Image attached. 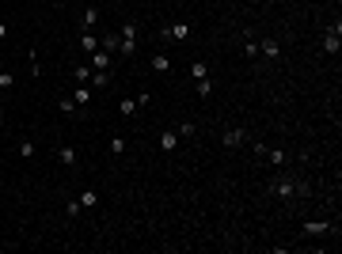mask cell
<instances>
[{
    "instance_id": "obj_1",
    "label": "cell",
    "mask_w": 342,
    "mask_h": 254,
    "mask_svg": "<svg viewBox=\"0 0 342 254\" xmlns=\"http://www.w3.org/2000/svg\"><path fill=\"white\" fill-rule=\"evenodd\" d=\"M274 194H278V198H293V194H308V182H293V178H274Z\"/></svg>"
},
{
    "instance_id": "obj_2",
    "label": "cell",
    "mask_w": 342,
    "mask_h": 254,
    "mask_svg": "<svg viewBox=\"0 0 342 254\" xmlns=\"http://www.w3.org/2000/svg\"><path fill=\"white\" fill-rule=\"evenodd\" d=\"M160 34H164V38H171V42H186V38H190L194 30H190V23H168V27L160 30Z\"/></svg>"
},
{
    "instance_id": "obj_3",
    "label": "cell",
    "mask_w": 342,
    "mask_h": 254,
    "mask_svg": "<svg viewBox=\"0 0 342 254\" xmlns=\"http://www.w3.org/2000/svg\"><path fill=\"white\" fill-rule=\"evenodd\" d=\"M339 50H342V27L335 23V27L323 34V53H339Z\"/></svg>"
},
{
    "instance_id": "obj_4",
    "label": "cell",
    "mask_w": 342,
    "mask_h": 254,
    "mask_svg": "<svg viewBox=\"0 0 342 254\" xmlns=\"http://www.w3.org/2000/svg\"><path fill=\"white\" fill-rule=\"evenodd\" d=\"M111 65H114V57L107 53V50H95V53H91V69L95 72H107Z\"/></svg>"
},
{
    "instance_id": "obj_5",
    "label": "cell",
    "mask_w": 342,
    "mask_h": 254,
    "mask_svg": "<svg viewBox=\"0 0 342 254\" xmlns=\"http://www.w3.org/2000/svg\"><path fill=\"white\" fill-rule=\"evenodd\" d=\"M240 144H247V133L243 129H225V148H240Z\"/></svg>"
},
{
    "instance_id": "obj_6",
    "label": "cell",
    "mask_w": 342,
    "mask_h": 254,
    "mask_svg": "<svg viewBox=\"0 0 342 254\" xmlns=\"http://www.w3.org/2000/svg\"><path fill=\"white\" fill-rule=\"evenodd\" d=\"M160 148H164V152H175V148H179V133H175V129H164V133H160Z\"/></svg>"
},
{
    "instance_id": "obj_7",
    "label": "cell",
    "mask_w": 342,
    "mask_h": 254,
    "mask_svg": "<svg viewBox=\"0 0 342 254\" xmlns=\"http://www.w3.org/2000/svg\"><path fill=\"white\" fill-rule=\"evenodd\" d=\"M72 102H76V106H87V102H91V87H87V84H76V91H72Z\"/></svg>"
},
{
    "instance_id": "obj_8",
    "label": "cell",
    "mask_w": 342,
    "mask_h": 254,
    "mask_svg": "<svg viewBox=\"0 0 342 254\" xmlns=\"http://www.w3.org/2000/svg\"><path fill=\"white\" fill-rule=\"evenodd\" d=\"M95 23H99V8L91 4V8H87V12L80 15V27H84V30H91V27H95Z\"/></svg>"
},
{
    "instance_id": "obj_9",
    "label": "cell",
    "mask_w": 342,
    "mask_h": 254,
    "mask_svg": "<svg viewBox=\"0 0 342 254\" xmlns=\"http://www.w3.org/2000/svg\"><path fill=\"white\" fill-rule=\"evenodd\" d=\"M331 224L327 220H312V224H304V235H327Z\"/></svg>"
},
{
    "instance_id": "obj_10",
    "label": "cell",
    "mask_w": 342,
    "mask_h": 254,
    "mask_svg": "<svg viewBox=\"0 0 342 254\" xmlns=\"http://www.w3.org/2000/svg\"><path fill=\"white\" fill-rule=\"evenodd\" d=\"M80 46H84V53H95V50H99V38H95L91 30H84V34H80Z\"/></svg>"
},
{
    "instance_id": "obj_11",
    "label": "cell",
    "mask_w": 342,
    "mask_h": 254,
    "mask_svg": "<svg viewBox=\"0 0 342 254\" xmlns=\"http://www.w3.org/2000/svg\"><path fill=\"white\" fill-rule=\"evenodd\" d=\"M80 205H84V209H95V205H99V194H95V190H84V194H80Z\"/></svg>"
},
{
    "instance_id": "obj_12",
    "label": "cell",
    "mask_w": 342,
    "mask_h": 254,
    "mask_svg": "<svg viewBox=\"0 0 342 254\" xmlns=\"http://www.w3.org/2000/svg\"><path fill=\"white\" fill-rule=\"evenodd\" d=\"M118 38H122V34H118ZM118 50H122V57H133V53H137V38H122Z\"/></svg>"
},
{
    "instance_id": "obj_13",
    "label": "cell",
    "mask_w": 342,
    "mask_h": 254,
    "mask_svg": "<svg viewBox=\"0 0 342 254\" xmlns=\"http://www.w3.org/2000/svg\"><path fill=\"white\" fill-rule=\"evenodd\" d=\"M152 69H156V72H171V57L168 53H156V57H152Z\"/></svg>"
},
{
    "instance_id": "obj_14",
    "label": "cell",
    "mask_w": 342,
    "mask_h": 254,
    "mask_svg": "<svg viewBox=\"0 0 342 254\" xmlns=\"http://www.w3.org/2000/svg\"><path fill=\"white\" fill-rule=\"evenodd\" d=\"M190 76H194V80H205V76H209V65H205V61H194V65H190Z\"/></svg>"
},
{
    "instance_id": "obj_15",
    "label": "cell",
    "mask_w": 342,
    "mask_h": 254,
    "mask_svg": "<svg viewBox=\"0 0 342 254\" xmlns=\"http://www.w3.org/2000/svg\"><path fill=\"white\" fill-rule=\"evenodd\" d=\"M57 159H61L65 167H76V148H61V152H57Z\"/></svg>"
},
{
    "instance_id": "obj_16",
    "label": "cell",
    "mask_w": 342,
    "mask_h": 254,
    "mask_svg": "<svg viewBox=\"0 0 342 254\" xmlns=\"http://www.w3.org/2000/svg\"><path fill=\"white\" fill-rule=\"evenodd\" d=\"M258 53H266V57L278 61V57H282V46H278V42H262V46H258Z\"/></svg>"
},
{
    "instance_id": "obj_17",
    "label": "cell",
    "mask_w": 342,
    "mask_h": 254,
    "mask_svg": "<svg viewBox=\"0 0 342 254\" xmlns=\"http://www.w3.org/2000/svg\"><path fill=\"white\" fill-rule=\"evenodd\" d=\"M72 76H76V84H87V80H91V69H87V65H76Z\"/></svg>"
},
{
    "instance_id": "obj_18",
    "label": "cell",
    "mask_w": 342,
    "mask_h": 254,
    "mask_svg": "<svg viewBox=\"0 0 342 254\" xmlns=\"http://www.w3.org/2000/svg\"><path fill=\"white\" fill-rule=\"evenodd\" d=\"M175 133H179V137H194V133H198V126H194V122H179V126H175Z\"/></svg>"
},
{
    "instance_id": "obj_19",
    "label": "cell",
    "mask_w": 342,
    "mask_h": 254,
    "mask_svg": "<svg viewBox=\"0 0 342 254\" xmlns=\"http://www.w3.org/2000/svg\"><path fill=\"white\" fill-rule=\"evenodd\" d=\"M80 212H84V205H80V201H69V205H65V216H69V220H76Z\"/></svg>"
},
{
    "instance_id": "obj_20",
    "label": "cell",
    "mask_w": 342,
    "mask_h": 254,
    "mask_svg": "<svg viewBox=\"0 0 342 254\" xmlns=\"http://www.w3.org/2000/svg\"><path fill=\"white\" fill-rule=\"evenodd\" d=\"M118 42H122V38H118V34H107V38H103V50H107V53H114V50H118Z\"/></svg>"
},
{
    "instance_id": "obj_21",
    "label": "cell",
    "mask_w": 342,
    "mask_h": 254,
    "mask_svg": "<svg viewBox=\"0 0 342 254\" xmlns=\"http://www.w3.org/2000/svg\"><path fill=\"white\" fill-rule=\"evenodd\" d=\"M137 114V99H122V118H133Z\"/></svg>"
},
{
    "instance_id": "obj_22",
    "label": "cell",
    "mask_w": 342,
    "mask_h": 254,
    "mask_svg": "<svg viewBox=\"0 0 342 254\" xmlns=\"http://www.w3.org/2000/svg\"><path fill=\"white\" fill-rule=\"evenodd\" d=\"M111 84V72H95V76H91V87H107Z\"/></svg>"
},
{
    "instance_id": "obj_23",
    "label": "cell",
    "mask_w": 342,
    "mask_h": 254,
    "mask_svg": "<svg viewBox=\"0 0 342 254\" xmlns=\"http://www.w3.org/2000/svg\"><path fill=\"white\" fill-rule=\"evenodd\" d=\"M262 155H266V159H270L274 167H278V163H285V152H270V148H262Z\"/></svg>"
},
{
    "instance_id": "obj_24",
    "label": "cell",
    "mask_w": 342,
    "mask_h": 254,
    "mask_svg": "<svg viewBox=\"0 0 342 254\" xmlns=\"http://www.w3.org/2000/svg\"><path fill=\"white\" fill-rule=\"evenodd\" d=\"M194 84H198V95H201V99H205V95L213 91V84H209V76H205V80H194Z\"/></svg>"
},
{
    "instance_id": "obj_25",
    "label": "cell",
    "mask_w": 342,
    "mask_h": 254,
    "mask_svg": "<svg viewBox=\"0 0 342 254\" xmlns=\"http://www.w3.org/2000/svg\"><path fill=\"white\" fill-rule=\"evenodd\" d=\"M243 57H258V42H251V38H247V42H243Z\"/></svg>"
},
{
    "instance_id": "obj_26",
    "label": "cell",
    "mask_w": 342,
    "mask_h": 254,
    "mask_svg": "<svg viewBox=\"0 0 342 254\" xmlns=\"http://www.w3.org/2000/svg\"><path fill=\"white\" fill-rule=\"evenodd\" d=\"M19 155H23V159H30V155H34V144H30V141H19Z\"/></svg>"
},
{
    "instance_id": "obj_27",
    "label": "cell",
    "mask_w": 342,
    "mask_h": 254,
    "mask_svg": "<svg viewBox=\"0 0 342 254\" xmlns=\"http://www.w3.org/2000/svg\"><path fill=\"white\" fill-rule=\"evenodd\" d=\"M15 84V72H0V87H4V91H8V87Z\"/></svg>"
},
{
    "instance_id": "obj_28",
    "label": "cell",
    "mask_w": 342,
    "mask_h": 254,
    "mask_svg": "<svg viewBox=\"0 0 342 254\" xmlns=\"http://www.w3.org/2000/svg\"><path fill=\"white\" fill-rule=\"evenodd\" d=\"M137 34H141V30H137V23H126V27H122V38H137Z\"/></svg>"
},
{
    "instance_id": "obj_29",
    "label": "cell",
    "mask_w": 342,
    "mask_h": 254,
    "mask_svg": "<svg viewBox=\"0 0 342 254\" xmlns=\"http://www.w3.org/2000/svg\"><path fill=\"white\" fill-rule=\"evenodd\" d=\"M111 152H126V141H122V137H111Z\"/></svg>"
},
{
    "instance_id": "obj_30",
    "label": "cell",
    "mask_w": 342,
    "mask_h": 254,
    "mask_svg": "<svg viewBox=\"0 0 342 254\" xmlns=\"http://www.w3.org/2000/svg\"><path fill=\"white\" fill-rule=\"evenodd\" d=\"M72 110H76V102H72V95H69V99H61V114H72Z\"/></svg>"
},
{
    "instance_id": "obj_31",
    "label": "cell",
    "mask_w": 342,
    "mask_h": 254,
    "mask_svg": "<svg viewBox=\"0 0 342 254\" xmlns=\"http://www.w3.org/2000/svg\"><path fill=\"white\" fill-rule=\"evenodd\" d=\"M4 38H8V27H4V19H0V42H4Z\"/></svg>"
}]
</instances>
